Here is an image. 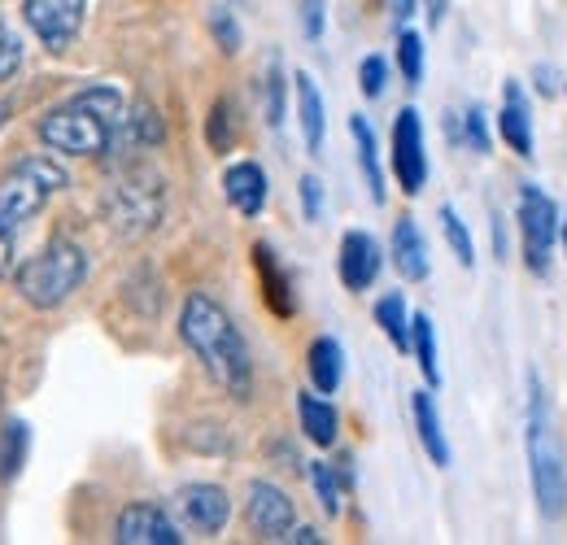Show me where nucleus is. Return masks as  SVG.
<instances>
[{
	"label": "nucleus",
	"mask_w": 567,
	"mask_h": 545,
	"mask_svg": "<svg viewBox=\"0 0 567 545\" xmlns=\"http://www.w3.org/2000/svg\"><path fill=\"white\" fill-rule=\"evenodd\" d=\"M411 353H415L424 380L436 389V384H441V367H436V328H432L427 315H411Z\"/></svg>",
	"instance_id": "a878e982"
},
{
	"label": "nucleus",
	"mask_w": 567,
	"mask_h": 545,
	"mask_svg": "<svg viewBox=\"0 0 567 545\" xmlns=\"http://www.w3.org/2000/svg\"><path fill=\"white\" fill-rule=\"evenodd\" d=\"M4 114H9V105H4V101H0V127H4Z\"/></svg>",
	"instance_id": "37998d69"
},
{
	"label": "nucleus",
	"mask_w": 567,
	"mask_h": 545,
	"mask_svg": "<svg viewBox=\"0 0 567 545\" xmlns=\"http://www.w3.org/2000/svg\"><path fill=\"white\" fill-rule=\"evenodd\" d=\"M179 337L184 345L202 358V367L214 376V384H223L231 398H249L254 393V362H249V345L240 337V328L231 323V315L214 301L210 292H193L184 301L179 315Z\"/></svg>",
	"instance_id": "f257e3e1"
},
{
	"label": "nucleus",
	"mask_w": 567,
	"mask_h": 545,
	"mask_svg": "<svg viewBox=\"0 0 567 545\" xmlns=\"http://www.w3.org/2000/svg\"><path fill=\"white\" fill-rule=\"evenodd\" d=\"M245 515H249V528H254L262 542H288V533L297 528V511H292L288 493L276 489V484H267V480H254V484H249Z\"/></svg>",
	"instance_id": "9d476101"
},
{
	"label": "nucleus",
	"mask_w": 567,
	"mask_h": 545,
	"mask_svg": "<svg viewBox=\"0 0 567 545\" xmlns=\"http://www.w3.org/2000/svg\"><path fill=\"white\" fill-rule=\"evenodd\" d=\"M341 284L350 288V292H367L371 284H375V275L384 267V254H380V245H375V236H367V232H346V240H341Z\"/></svg>",
	"instance_id": "ddd939ff"
},
{
	"label": "nucleus",
	"mask_w": 567,
	"mask_h": 545,
	"mask_svg": "<svg viewBox=\"0 0 567 545\" xmlns=\"http://www.w3.org/2000/svg\"><path fill=\"white\" fill-rule=\"evenodd\" d=\"M22 66V40L0 22V79H13Z\"/></svg>",
	"instance_id": "72a5a7b5"
},
{
	"label": "nucleus",
	"mask_w": 567,
	"mask_h": 545,
	"mask_svg": "<svg viewBox=\"0 0 567 545\" xmlns=\"http://www.w3.org/2000/svg\"><path fill=\"white\" fill-rule=\"evenodd\" d=\"M398 66L406 83H420L424 79V35L420 31H402L398 35Z\"/></svg>",
	"instance_id": "cd10ccee"
},
{
	"label": "nucleus",
	"mask_w": 567,
	"mask_h": 545,
	"mask_svg": "<svg viewBox=\"0 0 567 545\" xmlns=\"http://www.w3.org/2000/svg\"><path fill=\"white\" fill-rule=\"evenodd\" d=\"M267 123L280 127L284 123V70L280 62L267 66Z\"/></svg>",
	"instance_id": "473e14b6"
},
{
	"label": "nucleus",
	"mask_w": 567,
	"mask_h": 545,
	"mask_svg": "<svg viewBox=\"0 0 567 545\" xmlns=\"http://www.w3.org/2000/svg\"><path fill=\"white\" fill-rule=\"evenodd\" d=\"M497 132L502 140L519 153V157H533V110H528V96L524 88L511 79L506 83V101H502V114H497Z\"/></svg>",
	"instance_id": "dca6fc26"
},
{
	"label": "nucleus",
	"mask_w": 567,
	"mask_h": 545,
	"mask_svg": "<svg viewBox=\"0 0 567 545\" xmlns=\"http://www.w3.org/2000/svg\"><path fill=\"white\" fill-rule=\"evenodd\" d=\"M301 209H306V218H310V223L323 214V184H319L315 175H306V179H301Z\"/></svg>",
	"instance_id": "4c0bfd02"
},
{
	"label": "nucleus",
	"mask_w": 567,
	"mask_h": 545,
	"mask_svg": "<svg viewBox=\"0 0 567 545\" xmlns=\"http://www.w3.org/2000/svg\"><path fill=\"white\" fill-rule=\"evenodd\" d=\"M323 13H328V0H301V31L310 40L323 35Z\"/></svg>",
	"instance_id": "e433bc0d"
},
{
	"label": "nucleus",
	"mask_w": 567,
	"mask_h": 545,
	"mask_svg": "<svg viewBox=\"0 0 567 545\" xmlns=\"http://www.w3.org/2000/svg\"><path fill=\"white\" fill-rule=\"evenodd\" d=\"M210 27H214V40L223 44V53H236V49H240V27L231 22V13H227V9H214Z\"/></svg>",
	"instance_id": "f704fd0d"
},
{
	"label": "nucleus",
	"mask_w": 567,
	"mask_h": 545,
	"mask_svg": "<svg viewBox=\"0 0 567 545\" xmlns=\"http://www.w3.org/2000/svg\"><path fill=\"white\" fill-rule=\"evenodd\" d=\"M114 542L118 545H179V528H175V520L162 511V506H153V502H132L123 515H118V524H114Z\"/></svg>",
	"instance_id": "9b49d317"
},
{
	"label": "nucleus",
	"mask_w": 567,
	"mask_h": 545,
	"mask_svg": "<svg viewBox=\"0 0 567 545\" xmlns=\"http://www.w3.org/2000/svg\"><path fill=\"white\" fill-rule=\"evenodd\" d=\"M310 484L319 493V506L328 515H341V480H337V472L328 463H310Z\"/></svg>",
	"instance_id": "c756f323"
},
{
	"label": "nucleus",
	"mask_w": 567,
	"mask_h": 545,
	"mask_svg": "<svg viewBox=\"0 0 567 545\" xmlns=\"http://www.w3.org/2000/svg\"><path fill=\"white\" fill-rule=\"evenodd\" d=\"M162 140H166L162 114H157L148 101H136V105L127 110L123 127L110 140V153H136V148H153V144H162Z\"/></svg>",
	"instance_id": "2eb2a0df"
},
{
	"label": "nucleus",
	"mask_w": 567,
	"mask_h": 545,
	"mask_svg": "<svg viewBox=\"0 0 567 545\" xmlns=\"http://www.w3.org/2000/svg\"><path fill=\"white\" fill-rule=\"evenodd\" d=\"M537 88H542V96H559V74L555 70H546V66H537Z\"/></svg>",
	"instance_id": "58836bf2"
},
{
	"label": "nucleus",
	"mask_w": 567,
	"mask_h": 545,
	"mask_svg": "<svg viewBox=\"0 0 567 545\" xmlns=\"http://www.w3.org/2000/svg\"><path fill=\"white\" fill-rule=\"evenodd\" d=\"M22 13H27V27L40 35V44L49 53H66L74 35L83 31L87 0H27Z\"/></svg>",
	"instance_id": "1a4fd4ad"
},
{
	"label": "nucleus",
	"mask_w": 567,
	"mask_h": 545,
	"mask_svg": "<svg viewBox=\"0 0 567 545\" xmlns=\"http://www.w3.org/2000/svg\"><path fill=\"white\" fill-rule=\"evenodd\" d=\"M175 502H179L184 524H188L193 533H202V537L223 533L227 520H231V502H227V493H223L218 484H184Z\"/></svg>",
	"instance_id": "f8f14e48"
},
{
	"label": "nucleus",
	"mask_w": 567,
	"mask_h": 545,
	"mask_svg": "<svg viewBox=\"0 0 567 545\" xmlns=\"http://www.w3.org/2000/svg\"><path fill=\"white\" fill-rule=\"evenodd\" d=\"M206 140H210L214 153H227V148L236 144V119H231V101H214Z\"/></svg>",
	"instance_id": "c85d7f7f"
},
{
	"label": "nucleus",
	"mask_w": 567,
	"mask_h": 545,
	"mask_svg": "<svg viewBox=\"0 0 567 545\" xmlns=\"http://www.w3.org/2000/svg\"><path fill=\"white\" fill-rule=\"evenodd\" d=\"M83 279H87V254L74 240H49L35 258H27L13 271V284H18L22 301L35 306V310L66 306L74 292L83 288Z\"/></svg>",
	"instance_id": "7ed1b4c3"
},
{
	"label": "nucleus",
	"mask_w": 567,
	"mask_h": 545,
	"mask_svg": "<svg viewBox=\"0 0 567 545\" xmlns=\"http://www.w3.org/2000/svg\"><path fill=\"white\" fill-rule=\"evenodd\" d=\"M358 88H362L367 101H380V96H384V88H389V62H384L380 53L362 58V66H358Z\"/></svg>",
	"instance_id": "7c9ffc66"
},
{
	"label": "nucleus",
	"mask_w": 567,
	"mask_h": 545,
	"mask_svg": "<svg viewBox=\"0 0 567 545\" xmlns=\"http://www.w3.org/2000/svg\"><path fill=\"white\" fill-rule=\"evenodd\" d=\"M297 123H301V136H306V148L310 153H319L323 148V96H319V83L306 74V70H297Z\"/></svg>",
	"instance_id": "6ab92c4d"
},
{
	"label": "nucleus",
	"mask_w": 567,
	"mask_h": 545,
	"mask_svg": "<svg viewBox=\"0 0 567 545\" xmlns=\"http://www.w3.org/2000/svg\"><path fill=\"white\" fill-rule=\"evenodd\" d=\"M389 9H393V18H398V22H406V18L415 13V0H389Z\"/></svg>",
	"instance_id": "a19ab883"
},
{
	"label": "nucleus",
	"mask_w": 567,
	"mask_h": 545,
	"mask_svg": "<svg viewBox=\"0 0 567 545\" xmlns=\"http://www.w3.org/2000/svg\"><path fill=\"white\" fill-rule=\"evenodd\" d=\"M288 542H297V545H319L323 537H319L315 528H292V533H288Z\"/></svg>",
	"instance_id": "ea45409f"
},
{
	"label": "nucleus",
	"mask_w": 567,
	"mask_h": 545,
	"mask_svg": "<svg viewBox=\"0 0 567 545\" xmlns=\"http://www.w3.org/2000/svg\"><path fill=\"white\" fill-rule=\"evenodd\" d=\"M162 214H166V184L148 166H127L105 193V218L123 240H141L157 232Z\"/></svg>",
	"instance_id": "20e7f679"
},
{
	"label": "nucleus",
	"mask_w": 567,
	"mask_h": 545,
	"mask_svg": "<svg viewBox=\"0 0 567 545\" xmlns=\"http://www.w3.org/2000/svg\"><path fill=\"white\" fill-rule=\"evenodd\" d=\"M519 245H524V263L533 275L550 271V254L559 240V205L550 202L537 184L519 188Z\"/></svg>",
	"instance_id": "0eeeda50"
},
{
	"label": "nucleus",
	"mask_w": 567,
	"mask_h": 545,
	"mask_svg": "<svg viewBox=\"0 0 567 545\" xmlns=\"http://www.w3.org/2000/svg\"><path fill=\"white\" fill-rule=\"evenodd\" d=\"M18 232H22V223H13V218L0 214V279L13 271V245H18Z\"/></svg>",
	"instance_id": "c9c22d12"
},
{
	"label": "nucleus",
	"mask_w": 567,
	"mask_h": 545,
	"mask_svg": "<svg viewBox=\"0 0 567 545\" xmlns=\"http://www.w3.org/2000/svg\"><path fill=\"white\" fill-rule=\"evenodd\" d=\"M306 367H310L315 389H319L323 398H332V393L341 389V380H346V349L332 341V337H319V341L310 345Z\"/></svg>",
	"instance_id": "aec40b11"
},
{
	"label": "nucleus",
	"mask_w": 567,
	"mask_h": 545,
	"mask_svg": "<svg viewBox=\"0 0 567 545\" xmlns=\"http://www.w3.org/2000/svg\"><path fill=\"white\" fill-rule=\"evenodd\" d=\"M564 245H567V223H564Z\"/></svg>",
	"instance_id": "c03bdc74"
},
{
	"label": "nucleus",
	"mask_w": 567,
	"mask_h": 545,
	"mask_svg": "<svg viewBox=\"0 0 567 545\" xmlns=\"http://www.w3.org/2000/svg\"><path fill=\"white\" fill-rule=\"evenodd\" d=\"M62 188H66V171L53 157H44V153L22 157L13 171L0 175V214L13 218V223H27V218H35L44 205L53 202Z\"/></svg>",
	"instance_id": "423d86ee"
},
{
	"label": "nucleus",
	"mask_w": 567,
	"mask_h": 545,
	"mask_svg": "<svg viewBox=\"0 0 567 545\" xmlns=\"http://www.w3.org/2000/svg\"><path fill=\"white\" fill-rule=\"evenodd\" d=\"M393 263H398V271L406 275L411 284L427 279L432 263H427V240L415 218H398V227H393Z\"/></svg>",
	"instance_id": "f3484780"
},
{
	"label": "nucleus",
	"mask_w": 567,
	"mask_h": 545,
	"mask_svg": "<svg viewBox=\"0 0 567 545\" xmlns=\"http://www.w3.org/2000/svg\"><path fill=\"white\" fill-rule=\"evenodd\" d=\"M297 419H301V432L315 441V445H332L337 441V428H341V419H337V407L328 402V398H315V393H301L297 398Z\"/></svg>",
	"instance_id": "4be33fe9"
},
{
	"label": "nucleus",
	"mask_w": 567,
	"mask_h": 545,
	"mask_svg": "<svg viewBox=\"0 0 567 545\" xmlns=\"http://www.w3.org/2000/svg\"><path fill=\"white\" fill-rule=\"evenodd\" d=\"M441 232H445V240H450V249H454V258L463 263V267H476V245H472V232H467V223L450 209V205H441Z\"/></svg>",
	"instance_id": "bb28decb"
},
{
	"label": "nucleus",
	"mask_w": 567,
	"mask_h": 545,
	"mask_svg": "<svg viewBox=\"0 0 567 545\" xmlns=\"http://www.w3.org/2000/svg\"><path fill=\"white\" fill-rule=\"evenodd\" d=\"M375 323L384 328V337L393 341V349L411 353V315H406L402 292H389V297H380V301H375Z\"/></svg>",
	"instance_id": "393cba45"
},
{
	"label": "nucleus",
	"mask_w": 567,
	"mask_h": 545,
	"mask_svg": "<svg viewBox=\"0 0 567 545\" xmlns=\"http://www.w3.org/2000/svg\"><path fill=\"white\" fill-rule=\"evenodd\" d=\"M40 140L71 157H101V153H110L114 123L105 114H96L83 96H71L66 105H58L40 119Z\"/></svg>",
	"instance_id": "39448f33"
},
{
	"label": "nucleus",
	"mask_w": 567,
	"mask_h": 545,
	"mask_svg": "<svg viewBox=\"0 0 567 545\" xmlns=\"http://www.w3.org/2000/svg\"><path fill=\"white\" fill-rule=\"evenodd\" d=\"M393 175L406 197H420L427 184V153H424V119L415 105H406L393 119Z\"/></svg>",
	"instance_id": "6e6552de"
},
{
	"label": "nucleus",
	"mask_w": 567,
	"mask_h": 545,
	"mask_svg": "<svg viewBox=\"0 0 567 545\" xmlns=\"http://www.w3.org/2000/svg\"><path fill=\"white\" fill-rule=\"evenodd\" d=\"M463 140H467L472 153H489V127H485V110L481 105H472L463 114Z\"/></svg>",
	"instance_id": "2f4dec72"
},
{
	"label": "nucleus",
	"mask_w": 567,
	"mask_h": 545,
	"mask_svg": "<svg viewBox=\"0 0 567 545\" xmlns=\"http://www.w3.org/2000/svg\"><path fill=\"white\" fill-rule=\"evenodd\" d=\"M441 18H445V0H427V22L436 27Z\"/></svg>",
	"instance_id": "79ce46f5"
},
{
	"label": "nucleus",
	"mask_w": 567,
	"mask_h": 545,
	"mask_svg": "<svg viewBox=\"0 0 567 545\" xmlns=\"http://www.w3.org/2000/svg\"><path fill=\"white\" fill-rule=\"evenodd\" d=\"M31 454V428L22 419H4L0 423V484L18 480V472L27 467Z\"/></svg>",
	"instance_id": "b1692460"
},
{
	"label": "nucleus",
	"mask_w": 567,
	"mask_h": 545,
	"mask_svg": "<svg viewBox=\"0 0 567 545\" xmlns=\"http://www.w3.org/2000/svg\"><path fill=\"white\" fill-rule=\"evenodd\" d=\"M528 467H533V497L546 520H564L567 511V467L564 445L555 436L550 407L542 393V380L528 376Z\"/></svg>",
	"instance_id": "f03ea898"
},
{
	"label": "nucleus",
	"mask_w": 567,
	"mask_h": 545,
	"mask_svg": "<svg viewBox=\"0 0 567 545\" xmlns=\"http://www.w3.org/2000/svg\"><path fill=\"white\" fill-rule=\"evenodd\" d=\"M254 267L262 275V297H267V306L288 319L292 310H297V301H292V284H288V275H284L280 258L271 254V245H254Z\"/></svg>",
	"instance_id": "a211bd4d"
},
{
	"label": "nucleus",
	"mask_w": 567,
	"mask_h": 545,
	"mask_svg": "<svg viewBox=\"0 0 567 545\" xmlns=\"http://www.w3.org/2000/svg\"><path fill=\"white\" fill-rule=\"evenodd\" d=\"M411 414H415V432H420V441H424L427 459L436 463V467H450V441H445V432H441V414H436V402H432V393H411Z\"/></svg>",
	"instance_id": "412c9836"
},
{
	"label": "nucleus",
	"mask_w": 567,
	"mask_h": 545,
	"mask_svg": "<svg viewBox=\"0 0 567 545\" xmlns=\"http://www.w3.org/2000/svg\"><path fill=\"white\" fill-rule=\"evenodd\" d=\"M350 136L358 144V166H362V175H367V193H371V202L384 205V171H380V144H375V132L367 127V119L354 114L350 119Z\"/></svg>",
	"instance_id": "5701e85b"
},
{
	"label": "nucleus",
	"mask_w": 567,
	"mask_h": 545,
	"mask_svg": "<svg viewBox=\"0 0 567 545\" xmlns=\"http://www.w3.org/2000/svg\"><path fill=\"white\" fill-rule=\"evenodd\" d=\"M223 193H227V202L236 205L245 218H258L262 205H267V171L258 162H236L223 175Z\"/></svg>",
	"instance_id": "4468645a"
}]
</instances>
